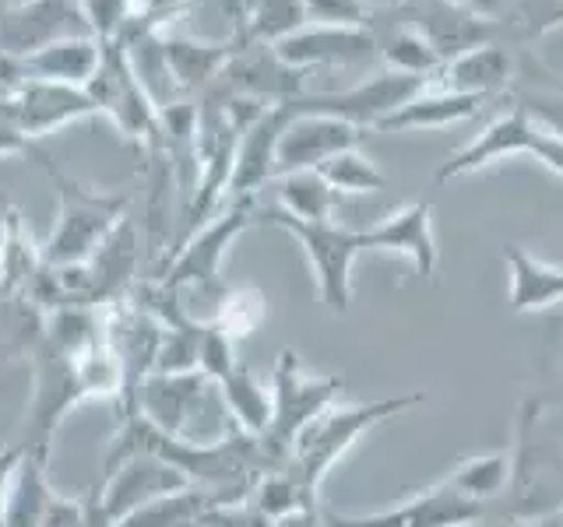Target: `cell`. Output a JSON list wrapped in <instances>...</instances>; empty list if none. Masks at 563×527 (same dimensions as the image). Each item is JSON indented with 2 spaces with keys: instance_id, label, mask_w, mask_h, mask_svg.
<instances>
[{
  "instance_id": "obj_1",
  "label": "cell",
  "mask_w": 563,
  "mask_h": 527,
  "mask_svg": "<svg viewBox=\"0 0 563 527\" xmlns=\"http://www.w3.org/2000/svg\"><path fill=\"white\" fill-rule=\"evenodd\" d=\"M510 482L500 496L504 520H560L563 517V444L545 429V401L525 397L515 418Z\"/></svg>"
},
{
  "instance_id": "obj_2",
  "label": "cell",
  "mask_w": 563,
  "mask_h": 527,
  "mask_svg": "<svg viewBox=\"0 0 563 527\" xmlns=\"http://www.w3.org/2000/svg\"><path fill=\"white\" fill-rule=\"evenodd\" d=\"M29 158L40 162L46 180L53 183V190H57V225H53L49 239L43 243L46 264L88 260L96 254V246L131 215L134 193L128 187L102 190V187H88V183L75 180V176L57 169V162H53L40 145L29 152Z\"/></svg>"
},
{
  "instance_id": "obj_3",
  "label": "cell",
  "mask_w": 563,
  "mask_h": 527,
  "mask_svg": "<svg viewBox=\"0 0 563 527\" xmlns=\"http://www.w3.org/2000/svg\"><path fill=\"white\" fill-rule=\"evenodd\" d=\"M419 404H427V394L422 391H405L395 397H377V401H360V404H331V408L317 422H310L307 433L296 439L286 468L310 492H317L328 479V471L339 464L366 433H374L395 415L419 408Z\"/></svg>"
},
{
  "instance_id": "obj_4",
  "label": "cell",
  "mask_w": 563,
  "mask_h": 527,
  "mask_svg": "<svg viewBox=\"0 0 563 527\" xmlns=\"http://www.w3.org/2000/svg\"><path fill=\"white\" fill-rule=\"evenodd\" d=\"M342 397V377L307 373L296 348H282L272 373V426L261 436V450L272 468L289 461L296 439Z\"/></svg>"
},
{
  "instance_id": "obj_5",
  "label": "cell",
  "mask_w": 563,
  "mask_h": 527,
  "mask_svg": "<svg viewBox=\"0 0 563 527\" xmlns=\"http://www.w3.org/2000/svg\"><path fill=\"white\" fill-rule=\"evenodd\" d=\"M254 222L282 228L286 236H292L313 268L317 292H321V303L331 313H349L352 306V268H356V257L363 250V233L356 228H345L339 222H303L286 215L282 208L257 211Z\"/></svg>"
},
{
  "instance_id": "obj_6",
  "label": "cell",
  "mask_w": 563,
  "mask_h": 527,
  "mask_svg": "<svg viewBox=\"0 0 563 527\" xmlns=\"http://www.w3.org/2000/svg\"><path fill=\"white\" fill-rule=\"evenodd\" d=\"M254 198H236L229 201V208H219V215H211L198 233H190L180 246H176V254L169 257V264L163 271L155 274V281H163L166 289L173 292H205L219 303V295L225 292L222 289V260H225V250L233 246L246 228L254 225Z\"/></svg>"
},
{
  "instance_id": "obj_7",
  "label": "cell",
  "mask_w": 563,
  "mask_h": 527,
  "mask_svg": "<svg viewBox=\"0 0 563 527\" xmlns=\"http://www.w3.org/2000/svg\"><path fill=\"white\" fill-rule=\"evenodd\" d=\"M88 96L96 99L99 116L110 120L123 141H131L141 152L163 145V110L148 96V88L141 85L128 46L120 40L102 43V64L96 78L88 81Z\"/></svg>"
},
{
  "instance_id": "obj_8",
  "label": "cell",
  "mask_w": 563,
  "mask_h": 527,
  "mask_svg": "<svg viewBox=\"0 0 563 527\" xmlns=\"http://www.w3.org/2000/svg\"><path fill=\"white\" fill-rule=\"evenodd\" d=\"M433 81L416 78V75H398V70H377V75L363 78L360 85L342 88V92H307L303 99L289 102V110L296 113H324L339 116L345 123H356L366 134L377 131V123L387 120L395 110H401L405 102L416 99L419 92H427Z\"/></svg>"
},
{
  "instance_id": "obj_9",
  "label": "cell",
  "mask_w": 563,
  "mask_h": 527,
  "mask_svg": "<svg viewBox=\"0 0 563 527\" xmlns=\"http://www.w3.org/2000/svg\"><path fill=\"white\" fill-rule=\"evenodd\" d=\"M486 506L437 482L377 514H324V527H479Z\"/></svg>"
},
{
  "instance_id": "obj_10",
  "label": "cell",
  "mask_w": 563,
  "mask_h": 527,
  "mask_svg": "<svg viewBox=\"0 0 563 527\" xmlns=\"http://www.w3.org/2000/svg\"><path fill=\"white\" fill-rule=\"evenodd\" d=\"M70 35H92L78 0H18L0 8V49L25 60Z\"/></svg>"
},
{
  "instance_id": "obj_11",
  "label": "cell",
  "mask_w": 563,
  "mask_h": 527,
  "mask_svg": "<svg viewBox=\"0 0 563 527\" xmlns=\"http://www.w3.org/2000/svg\"><path fill=\"white\" fill-rule=\"evenodd\" d=\"M216 85L229 96L254 99L261 105H289L307 96V70L289 67L275 46L243 43L222 67Z\"/></svg>"
},
{
  "instance_id": "obj_12",
  "label": "cell",
  "mask_w": 563,
  "mask_h": 527,
  "mask_svg": "<svg viewBox=\"0 0 563 527\" xmlns=\"http://www.w3.org/2000/svg\"><path fill=\"white\" fill-rule=\"evenodd\" d=\"M0 110H4L32 141L60 131L75 120L99 116V105L88 96V88L40 81V78H25L22 85H14L4 96V102H0Z\"/></svg>"
},
{
  "instance_id": "obj_13",
  "label": "cell",
  "mask_w": 563,
  "mask_h": 527,
  "mask_svg": "<svg viewBox=\"0 0 563 527\" xmlns=\"http://www.w3.org/2000/svg\"><path fill=\"white\" fill-rule=\"evenodd\" d=\"M275 53L289 67L321 70V67H366L377 60V35L369 25H303L289 40L275 43Z\"/></svg>"
},
{
  "instance_id": "obj_14",
  "label": "cell",
  "mask_w": 563,
  "mask_h": 527,
  "mask_svg": "<svg viewBox=\"0 0 563 527\" xmlns=\"http://www.w3.org/2000/svg\"><path fill=\"white\" fill-rule=\"evenodd\" d=\"M366 137L363 127L345 123L339 116L324 113H296L289 110V123L278 137V176L286 172H303V169H321L328 158L339 152L360 148ZM275 176V180H278Z\"/></svg>"
},
{
  "instance_id": "obj_15",
  "label": "cell",
  "mask_w": 563,
  "mask_h": 527,
  "mask_svg": "<svg viewBox=\"0 0 563 527\" xmlns=\"http://www.w3.org/2000/svg\"><path fill=\"white\" fill-rule=\"evenodd\" d=\"M219 386L201 369L190 373H152L137 391V415L158 433L187 436L190 418L205 412Z\"/></svg>"
},
{
  "instance_id": "obj_16",
  "label": "cell",
  "mask_w": 563,
  "mask_h": 527,
  "mask_svg": "<svg viewBox=\"0 0 563 527\" xmlns=\"http://www.w3.org/2000/svg\"><path fill=\"white\" fill-rule=\"evenodd\" d=\"M96 485H99L106 514L120 524L123 517H131L134 509L163 500L169 492H180L190 482L166 461H158L155 453H131L128 461H120L113 471L99 474Z\"/></svg>"
},
{
  "instance_id": "obj_17",
  "label": "cell",
  "mask_w": 563,
  "mask_h": 527,
  "mask_svg": "<svg viewBox=\"0 0 563 527\" xmlns=\"http://www.w3.org/2000/svg\"><path fill=\"white\" fill-rule=\"evenodd\" d=\"M532 137H536V120L528 116L525 110H518V105H510L507 113H500L497 120H489L486 127L468 141V145L457 148L448 162H440L437 183L462 180V176L483 172L489 166L504 162V158L528 155V152H532Z\"/></svg>"
},
{
  "instance_id": "obj_18",
  "label": "cell",
  "mask_w": 563,
  "mask_h": 527,
  "mask_svg": "<svg viewBox=\"0 0 563 527\" xmlns=\"http://www.w3.org/2000/svg\"><path fill=\"white\" fill-rule=\"evenodd\" d=\"M363 250L398 254L416 268V274L433 278L440 264V246L433 236V204L430 201H409L405 208L384 215L377 225L360 228Z\"/></svg>"
},
{
  "instance_id": "obj_19",
  "label": "cell",
  "mask_w": 563,
  "mask_h": 527,
  "mask_svg": "<svg viewBox=\"0 0 563 527\" xmlns=\"http://www.w3.org/2000/svg\"><path fill=\"white\" fill-rule=\"evenodd\" d=\"M289 123V105H272L264 110L251 127L240 134L233 180H229V201L257 198L278 176V137Z\"/></svg>"
},
{
  "instance_id": "obj_20",
  "label": "cell",
  "mask_w": 563,
  "mask_h": 527,
  "mask_svg": "<svg viewBox=\"0 0 563 527\" xmlns=\"http://www.w3.org/2000/svg\"><path fill=\"white\" fill-rule=\"evenodd\" d=\"M405 11H409L405 18L427 35L430 46L437 49V57L444 64L475 46L493 43V35H497V25H493L489 18L472 14L465 8L451 4V0H422V4H412L409 0Z\"/></svg>"
},
{
  "instance_id": "obj_21",
  "label": "cell",
  "mask_w": 563,
  "mask_h": 527,
  "mask_svg": "<svg viewBox=\"0 0 563 527\" xmlns=\"http://www.w3.org/2000/svg\"><path fill=\"white\" fill-rule=\"evenodd\" d=\"M158 46H163V60L169 67V78L176 85V92H180V99H198L205 88L216 85L222 67L236 53L233 43L198 40V35H187L176 29H158Z\"/></svg>"
},
{
  "instance_id": "obj_22",
  "label": "cell",
  "mask_w": 563,
  "mask_h": 527,
  "mask_svg": "<svg viewBox=\"0 0 563 527\" xmlns=\"http://www.w3.org/2000/svg\"><path fill=\"white\" fill-rule=\"evenodd\" d=\"M46 268L43 246L32 239L22 211L14 204L0 211V306L22 303L32 295V285Z\"/></svg>"
},
{
  "instance_id": "obj_23",
  "label": "cell",
  "mask_w": 563,
  "mask_h": 527,
  "mask_svg": "<svg viewBox=\"0 0 563 527\" xmlns=\"http://www.w3.org/2000/svg\"><path fill=\"white\" fill-rule=\"evenodd\" d=\"M510 81H515V57H510V49L500 43H483L462 53V57H454L440 67V75L433 78L437 88L475 96L483 102L500 96L504 88H510Z\"/></svg>"
},
{
  "instance_id": "obj_24",
  "label": "cell",
  "mask_w": 563,
  "mask_h": 527,
  "mask_svg": "<svg viewBox=\"0 0 563 527\" xmlns=\"http://www.w3.org/2000/svg\"><path fill=\"white\" fill-rule=\"evenodd\" d=\"M510 313H545L563 303V268L545 264L525 246H504Z\"/></svg>"
},
{
  "instance_id": "obj_25",
  "label": "cell",
  "mask_w": 563,
  "mask_h": 527,
  "mask_svg": "<svg viewBox=\"0 0 563 527\" xmlns=\"http://www.w3.org/2000/svg\"><path fill=\"white\" fill-rule=\"evenodd\" d=\"M483 110V99L462 96V92H448V88L430 85L427 92H419L395 110L387 120L377 123V134H405V131H437V127H451V123L472 120Z\"/></svg>"
},
{
  "instance_id": "obj_26",
  "label": "cell",
  "mask_w": 563,
  "mask_h": 527,
  "mask_svg": "<svg viewBox=\"0 0 563 527\" xmlns=\"http://www.w3.org/2000/svg\"><path fill=\"white\" fill-rule=\"evenodd\" d=\"M225 503H233V500L219 496V492L198 489V485H187L180 492H169V496L134 509V514L123 517L117 527H219V514Z\"/></svg>"
},
{
  "instance_id": "obj_27",
  "label": "cell",
  "mask_w": 563,
  "mask_h": 527,
  "mask_svg": "<svg viewBox=\"0 0 563 527\" xmlns=\"http://www.w3.org/2000/svg\"><path fill=\"white\" fill-rule=\"evenodd\" d=\"M99 64H102V43L96 35H70V40L53 43L22 60L25 78L60 81V85H75V88H88V81L96 78Z\"/></svg>"
},
{
  "instance_id": "obj_28",
  "label": "cell",
  "mask_w": 563,
  "mask_h": 527,
  "mask_svg": "<svg viewBox=\"0 0 563 527\" xmlns=\"http://www.w3.org/2000/svg\"><path fill=\"white\" fill-rule=\"evenodd\" d=\"M216 386H219V397L229 412V422H233L240 433L257 436V439L268 433V426H272V386L261 383V377L251 366L236 362Z\"/></svg>"
},
{
  "instance_id": "obj_29",
  "label": "cell",
  "mask_w": 563,
  "mask_h": 527,
  "mask_svg": "<svg viewBox=\"0 0 563 527\" xmlns=\"http://www.w3.org/2000/svg\"><path fill=\"white\" fill-rule=\"evenodd\" d=\"M46 468H49L46 457H35L25 450V461L14 474V485H11L8 509H4L0 527H43L46 524L53 503H57V496H60V492L49 485Z\"/></svg>"
},
{
  "instance_id": "obj_30",
  "label": "cell",
  "mask_w": 563,
  "mask_h": 527,
  "mask_svg": "<svg viewBox=\"0 0 563 527\" xmlns=\"http://www.w3.org/2000/svg\"><path fill=\"white\" fill-rule=\"evenodd\" d=\"M374 35H377V57L384 60L387 70L433 81L440 75V67H444V60L437 57L430 40L409 22V18H401V22L387 29H374Z\"/></svg>"
},
{
  "instance_id": "obj_31",
  "label": "cell",
  "mask_w": 563,
  "mask_h": 527,
  "mask_svg": "<svg viewBox=\"0 0 563 527\" xmlns=\"http://www.w3.org/2000/svg\"><path fill=\"white\" fill-rule=\"evenodd\" d=\"M440 482L483 506L500 503V496L507 492V482H510V453L507 450L472 453L465 461H457Z\"/></svg>"
},
{
  "instance_id": "obj_32",
  "label": "cell",
  "mask_w": 563,
  "mask_h": 527,
  "mask_svg": "<svg viewBox=\"0 0 563 527\" xmlns=\"http://www.w3.org/2000/svg\"><path fill=\"white\" fill-rule=\"evenodd\" d=\"M339 193L317 169L286 172L278 176V208L292 218L303 222H334V208H339Z\"/></svg>"
},
{
  "instance_id": "obj_33",
  "label": "cell",
  "mask_w": 563,
  "mask_h": 527,
  "mask_svg": "<svg viewBox=\"0 0 563 527\" xmlns=\"http://www.w3.org/2000/svg\"><path fill=\"white\" fill-rule=\"evenodd\" d=\"M251 506L272 520H286L292 514H303V509H317V492H310L286 464H282V468L264 471L254 482Z\"/></svg>"
},
{
  "instance_id": "obj_34",
  "label": "cell",
  "mask_w": 563,
  "mask_h": 527,
  "mask_svg": "<svg viewBox=\"0 0 563 527\" xmlns=\"http://www.w3.org/2000/svg\"><path fill=\"white\" fill-rule=\"evenodd\" d=\"M303 25H307L303 0H251V4H246L243 43L275 46L282 40H289V35Z\"/></svg>"
},
{
  "instance_id": "obj_35",
  "label": "cell",
  "mask_w": 563,
  "mask_h": 527,
  "mask_svg": "<svg viewBox=\"0 0 563 527\" xmlns=\"http://www.w3.org/2000/svg\"><path fill=\"white\" fill-rule=\"evenodd\" d=\"M317 172L334 187L339 198H345V193L349 198H363V193H380L387 187V176L380 172V166L369 155H363L360 148L339 152Z\"/></svg>"
},
{
  "instance_id": "obj_36",
  "label": "cell",
  "mask_w": 563,
  "mask_h": 527,
  "mask_svg": "<svg viewBox=\"0 0 563 527\" xmlns=\"http://www.w3.org/2000/svg\"><path fill=\"white\" fill-rule=\"evenodd\" d=\"M264 313H268V303H264L261 289H251V285H240V289H225L216 303V316H211V324L219 330H225L229 338L236 345L243 338H251L257 334V327L264 324Z\"/></svg>"
},
{
  "instance_id": "obj_37",
  "label": "cell",
  "mask_w": 563,
  "mask_h": 527,
  "mask_svg": "<svg viewBox=\"0 0 563 527\" xmlns=\"http://www.w3.org/2000/svg\"><path fill=\"white\" fill-rule=\"evenodd\" d=\"M88 32L99 43H117L137 22V0H78Z\"/></svg>"
},
{
  "instance_id": "obj_38",
  "label": "cell",
  "mask_w": 563,
  "mask_h": 527,
  "mask_svg": "<svg viewBox=\"0 0 563 527\" xmlns=\"http://www.w3.org/2000/svg\"><path fill=\"white\" fill-rule=\"evenodd\" d=\"M236 362H240V359H236V341L229 338L225 330H219L211 321H205L201 351H198V369H201V373H205L211 383H219Z\"/></svg>"
},
{
  "instance_id": "obj_39",
  "label": "cell",
  "mask_w": 563,
  "mask_h": 527,
  "mask_svg": "<svg viewBox=\"0 0 563 527\" xmlns=\"http://www.w3.org/2000/svg\"><path fill=\"white\" fill-rule=\"evenodd\" d=\"M515 25L525 40H542L553 29L563 25V0H518L515 4Z\"/></svg>"
},
{
  "instance_id": "obj_40",
  "label": "cell",
  "mask_w": 563,
  "mask_h": 527,
  "mask_svg": "<svg viewBox=\"0 0 563 527\" xmlns=\"http://www.w3.org/2000/svg\"><path fill=\"white\" fill-rule=\"evenodd\" d=\"M515 105L532 116L539 127L563 137V88H528L515 96Z\"/></svg>"
},
{
  "instance_id": "obj_41",
  "label": "cell",
  "mask_w": 563,
  "mask_h": 527,
  "mask_svg": "<svg viewBox=\"0 0 563 527\" xmlns=\"http://www.w3.org/2000/svg\"><path fill=\"white\" fill-rule=\"evenodd\" d=\"M310 25H366L369 14L360 0H303Z\"/></svg>"
},
{
  "instance_id": "obj_42",
  "label": "cell",
  "mask_w": 563,
  "mask_h": 527,
  "mask_svg": "<svg viewBox=\"0 0 563 527\" xmlns=\"http://www.w3.org/2000/svg\"><path fill=\"white\" fill-rule=\"evenodd\" d=\"M536 158V162H542L550 172L563 176V137L553 134V131H545L536 123V137H532V152H528Z\"/></svg>"
},
{
  "instance_id": "obj_43",
  "label": "cell",
  "mask_w": 563,
  "mask_h": 527,
  "mask_svg": "<svg viewBox=\"0 0 563 527\" xmlns=\"http://www.w3.org/2000/svg\"><path fill=\"white\" fill-rule=\"evenodd\" d=\"M25 461V444H4L0 447V520H4V509H8V496H11V485H14V474Z\"/></svg>"
},
{
  "instance_id": "obj_44",
  "label": "cell",
  "mask_w": 563,
  "mask_h": 527,
  "mask_svg": "<svg viewBox=\"0 0 563 527\" xmlns=\"http://www.w3.org/2000/svg\"><path fill=\"white\" fill-rule=\"evenodd\" d=\"M35 148V141L18 127V123L0 110V158H8V155H29Z\"/></svg>"
},
{
  "instance_id": "obj_45",
  "label": "cell",
  "mask_w": 563,
  "mask_h": 527,
  "mask_svg": "<svg viewBox=\"0 0 563 527\" xmlns=\"http://www.w3.org/2000/svg\"><path fill=\"white\" fill-rule=\"evenodd\" d=\"M25 81V67L22 60H14L8 57L4 49H0V92H11L14 85H22Z\"/></svg>"
},
{
  "instance_id": "obj_46",
  "label": "cell",
  "mask_w": 563,
  "mask_h": 527,
  "mask_svg": "<svg viewBox=\"0 0 563 527\" xmlns=\"http://www.w3.org/2000/svg\"><path fill=\"white\" fill-rule=\"evenodd\" d=\"M451 4L465 8V11L479 14V18H489V22L504 11V0H451Z\"/></svg>"
},
{
  "instance_id": "obj_47",
  "label": "cell",
  "mask_w": 563,
  "mask_h": 527,
  "mask_svg": "<svg viewBox=\"0 0 563 527\" xmlns=\"http://www.w3.org/2000/svg\"><path fill=\"white\" fill-rule=\"evenodd\" d=\"M278 527H324L321 509H303V514H292L286 520H278Z\"/></svg>"
},
{
  "instance_id": "obj_48",
  "label": "cell",
  "mask_w": 563,
  "mask_h": 527,
  "mask_svg": "<svg viewBox=\"0 0 563 527\" xmlns=\"http://www.w3.org/2000/svg\"><path fill=\"white\" fill-rule=\"evenodd\" d=\"M360 4L366 8V14H391V11H405L409 8V0H360Z\"/></svg>"
},
{
  "instance_id": "obj_49",
  "label": "cell",
  "mask_w": 563,
  "mask_h": 527,
  "mask_svg": "<svg viewBox=\"0 0 563 527\" xmlns=\"http://www.w3.org/2000/svg\"><path fill=\"white\" fill-rule=\"evenodd\" d=\"M500 527H563V517L560 520H500Z\"/></svg>"
},
{
  "instance_id": "obj_50",
  "label": "cell",
  "mask_w": 563,
  "mask_h": 527,
  "mask_svg": "<svg viewBox=\"0 0 563 527\" xmlns=\"http://www.w3.org/2000/svg\"><path fill=\"white\" fill-rule=\"evenodd\" d=\"M4 208H11V201H8V193L0 190V211H4Z\"/></svg>"
}]
</instances>
